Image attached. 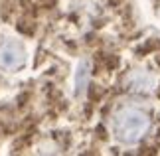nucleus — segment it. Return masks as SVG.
Here are the masks:
<instances>
[{
	"instance_id": "f257e3e1",
	"label": "nucleus",
	"mask_w": 160,
	"mask_h": 156,
	"mask_svg": "<svg viewBox=\"0 0 160 156\" xmlns=\"http://www.w3.org/2000/svg\"><path fill=\"white\" fill-rule=\"evenodd\" d=\"M115 138L122 144H137L148 134L150 130V115L138 105H125L115 111L111 118Z\"/></svg>"
},
{
	"instance_id": "f03ea898",
	"label": "nucleus",
	"mask_w": 160,
	"mask_h": 156,
	"mask_svg": "<svg viewBox=\"0 0 160 156\" xmlns=\"http://www.w3.org/2000/svg\"><path fill=\"white\" fill-rule=\"evenodd\" d=\"M26 63V49L20 42L10 40L0 43V69L16 71Z\"/></svg>"
},
{
	"instance_id": "7ed1b4c3",
	"label": "nucleus",
	"mask_w": 160,
	"mask_h": 156,
	"mask_svg": "<svg viewBox=\"0 0 160 156\" xmlns=\"http://www.w3.org/2000/svg\"><path fill=\"white\" fill-rule=\"evenodd\" d=\"M156 87V79L150 75L148 71L137 69L132 73H128L127 77V89L132 93H140V95H148V93L154 91Z\"/></svg>"
},
{
	"instance_id": "20e7f679",
	"label": "nucleus",
	"mask_w": 160,
	"mask_h": 156,
	"mask_svg": "<svg viewBox=\"0 0 160 156\" xmlns=\"http://www.w3.org/2000/svg\"><path fill=\"white\" fill-rule=\"evenodd\" d=\"M89 83V63L87 61H81L77 67V73H75V87H77V95H81L85 91V87Z\"/></svg>"
}]
</instances>
